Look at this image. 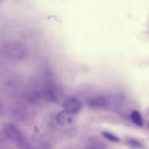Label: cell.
<instances>
[{"label":"cell","instance_id":"1","mask_svg":"<svg viewBox=\"0 0 149 149\" xmlns=\"http://www.w3.org/2000/svg\"><path fill=\"white\" fill-rule=\"evenodd\" d=\"M3 130L7 139L13 143L18 149H36L33 144L16 125L12 123L6 124Z\"/></svg>","mask_w":149,"mask_h":149},{"label":"cell","instance_id":"2","mask_svg":"<svg viewBox=\"0 0 149 149\" xmlns=\"http://www.w3.org/2000/svg\"><path fill=\"white\" fill-rule=\"evenodd\" d=\"M2 50L6 58L13 61L21 60L27 54L26 47L21 42L17 41H10L6 42Z\"/></svg>","mask_w":149,"mask_h":149},{"label":"cell","instance_id":"3","mask_svg":"<svg viewBox=\"0 0 149 149\" xmlns=\"http://www.w3.org/2000/svg\"><path fill=\"white\" fill-rule=\"evenodd\" d=\"M45 99L52 102L58 101L61 93L56 83L52 79L47 78L42 85Z\"/></svg>","mask_w":149,"mask_h":149},{"label":"cell","instance_id":"4","mask_svg":"<svg viewBox=\"0 0 149 149\" xmlns=\"http://www.w3.org/2000/svg\"><path fill=\"white\" fill-rule=\"evenodd\" d=\"M86 104L92 109L101 111L109 107L111 100L105 95H96L88 98L86 100Z\"/></svg>","mask_w":149,"mask_h":149},{"label":"cell","instance_id":"5","mask_svg":"<svg viewBox=\"0 0 149 149\" xmlns=\"http://www.w3.org/2000/svg\"><path fill=\"white\" fill-rule=\"evenodd\" d=\"M64 110L74 115L80 112L83 109V102L75 97H69L66 98L62 104Z\"/></svg>","mask_w":149,"mask_h":149},{"label":"cell","instance_id":"6","mask_svg":"<svg viewBox=\"0 0 149 149\" xmlns=\"http://www.w3.org/2000/svg\"><path fill=\"white\" fill-rule=\"evenodd\" d=\"M29 101L31 103H38L42 99H45L42 86L40 87L38 84H33L29 87L26 94Z\"/></svg>","mask_w":149,"mask_h":149},{"label":"cell","instance_id":"7","mask_svg":"<svg viewBox=\"0 0 149 149\" xmlns=\"http://www.w3.org/2000/svg\"><path fill=\"white\" fill-rule=\"evenodd\" d=\"M85 147L86 149H107V146L101 138L92 135L86 139Z\"/></svg>","mask_w":149,"mask_h":149},{"label":"cell","instance_id":"8","mask_svg":"<svg viewBox=\"0 0 149 149\" xmlns=\"http://www.w3.org/2000/svg\"><path fill=\"white\" fill-rule=\"evenodd\" d=\"M73 115L63 109L57 113L55 119L58 125L62 127H68L73 122Z\"/></svg>","mask_w":149,"mask_h":149},{"label":"cell","instance_id":"9","mask_svg":"<svg viewBox=\"0 0 149 149\" xmlns=\"http://www.w3.org/2000/svg\"><path fill=\"white\" fill-rule=\"evenodd\" d=\"M130 119L133 123L139 127H143L144 125V122L143 119V117L140 113V112L136 110L133 109L131 111L130 113Z\"/></svg>","mask_w":149,"mask_h":149},{"label":"cell","instance_id":"10","mask_svg":"<svg viewBox=\"0 0 149 149\" xmlns=\"http://www.w3.org/2000/svg\"><path fill=\"white\" fill-rule=\"evenodd\" d=\"M101 134L104 139L111 142L119 143L120 141V139L119 138V137H118L117 135L115 134L114 133L107 130L102 131L101 132Z\"/></svg>","mask_w":149,"mask_h":149},{"label":"cell","instance_id":"11","mask_svg":"<svg viewBox=\"0 0 149 149\" xmlns=\"http://www.w3.org/2000/svg\"><path fill=\"white\" fill-rule=\"evenodd\" d=\"M126 143L130 147L134 149H143V144L139 140L134 138H127L126 139Z\"/></svg>","mask_w":149,"mask_h":149},{"label":"cell","instance_id":"12","mask_svg":"<svg viewBox=\"0 0 149 149\" xmlns=\"http://www.w3.org/2000/svg\"><path fill=\"white\" fill-rule=\"evenodd\" d=\"M148 127H149V122H148Z\"/></svg>","mask_w":149,"mask_h":149}]
</instances>
